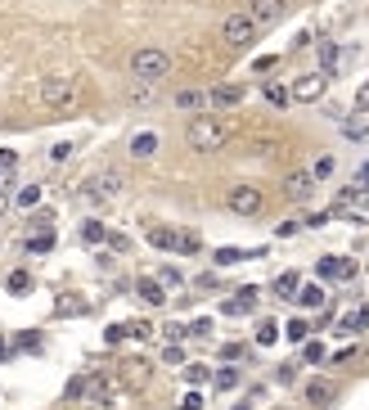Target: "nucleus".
Returning a JSON list of instances; mask_svg holds the SVG:
<instances>
[{"mask_svg":"<svg viewBox=\"0 0 369 410\" xmlns=\"http://www.w3.org/2000/svg\"><path fill=\"white\" fill-rule=\"evenodd\" d=\"M185 145L194 149V154H216V149L230 145V127H225L221 118H212V113H194L185 127Z\"/></svg>","mask_w":369,"mask_h":410,"instance_id":"1","label":"nucleus"},{"mask_svg":"<svg viewBox=\"0 0 369 410\" xmlns=\"http://www.w3.org/2000/svg\"><path fill=\"white\" fill-rule=\"evenodd\" d=\"M126 72H131V81L163 86V81H167V72H172V54H167L163 45H140V50L131 54Z\"/></svg>","mask_w":369,"mask_h":410,"instance_id":"2","label":"nucleus"},{"mask_svg":"<svg viewBox=\"0 0 369 410\" xmlns=\"http://www.w3.org/2000/svg\"><path fill=\"white\" fill-rule=\"evenodd\" d=\"M257 32H261V27L248 18V9H239V14H230L221 23V41L230 45V50H248V45L257 41Z\"/></svg>","mask_w":369,"mask_h":410,"instance_id":"3","label":"nucleus"},{"mask_svg":"<svg viewBox=\"0 0 369 410\" xmlns=\"http://www.w3.org/2000/svg\"><path fill=\"white\" fill-rule=\"evenodd\" d=\"M225 203H230L234 216H261V207H266V194H261L257 185H248V180H243V185H234L230 194H225Z\"/></svg>","mask_w":369,"mask_h":410,"instance_id":"4","label":"nucleus"},{"mask_svg":"<svg viewBox=\"0 0 369 410\" xmlns=\"http://www.w3.org/2000/svg\"><path fill=\"white\" fill-rule=\"evenodd\" d=\"M77 100H81V90H77V81H72V77H50L41 86V104H45V109H72Z\"/></svg>","mask_w":369,"mask_h":410,"instance_id":"5","label":"nucleus"},{"mask_svg":"<svg viewBox=\"0 0 369 410\" xmlns=\"http://www.w3.org/2000/svg\"><path fill=\"white\" fill-rule=\"evenodd\" d=\"M117 189H122V176L117 171H104V176H95V180L81 185V198H86V203H108Z\"/></svg>","mask_w":369,"mask_h":410,"instance_id":"6","label":"nucleus"},{"mask_svg":"<svg viewBox=\"0 0 369 410\" xmlns=\"http://www.w3.org/2000/svg\"><path fill=\"white\" fill-rule=\"evenodd\" d=\"M288 14V0H248V18L257 27H275Z\"/></svg>","mask_w":369,"mask_h":410,"instance_id":"7","label":"nucleus"},{"mask_svg":"<svg viewBox=\"0 0 369 410\" xmlns=\"http://www.w3.org/2000/svg\"><path fill=\"white\" fill-rule=\"evenodd\" d=\"M243 100H248V90H243V86H234V81H221V86H212V90H207V104H212V109H239Z\"/></svg>","mask_w":369,"mask_h":410,"instance_id":"8","label":"nucleus"},{"mask_svg":"<svg viewBox=\"0 0 369 410\" xmlns=\"http://www.w3.org/2000/svg\"><path fill=\"white\" fill-rule=\"evenodd\" d=\"M311 194H315V176H311V171H293V176H284V198L306 203Z\"/></svg>","mask_w":369,"mask_h":410,"instance_id":"9","label":"nucleus"},{"mask_svg":"<svg viewBox=\"0 0 369 410\" xmlns=\"http://www.w3.org/2000/svg\"><path fill=\"white\" fill-rule=\"evenodd\" d=\"M325 86H329V77H325V72H306V77H302L297 86H288V90H293V100H302V104H315L320 95H325Z\"/></svg>","mask_w":369,"mask_h":410,"instance_id":"10","label":"nucleus"},{"mask_svg":"<svg viewBox=\"0 0 369 410\" xmlns=\"http://www.w3.org/2000/svg\"><path fill=\"white\" fill-rule=\"evenodd\" d=\"M176 109H181V113H207V109H212V104H207V90H203V86H185V90H176Z\"/></svg>","mask_w":369,"mask_h":410,"instance_id":"11","label":"nucleus"},{"mask_svg":"<svg viewBox=\"0 0 369 410\" xmlns=\"http://www.w3.org/2000/svg\"><path fill=\"white\" fill-rule=\"evenodd\" d=\"M315 275H320V280H352V275H356V262H347V257H320Z\"/></svg>","mask_w":369,"mask_h":410,"instance_id":"12","label":"nucleus"},{"mask_svg":"<svg viewBox=\"0 0 369 410\" xmlns=\"http://www.w3.org/2000/svg\"><path fill=\"white\" fill-rule=\"evenodd\" d=\"M302 397H306V402L315 406V410H325V406H334L338 388L329 384V379H311V384H306V393H302Z\"/></svg>","mask_w":369,"mask_h":410,"instance_id":"13","label":"nucleus"},{"mask_svg":"<svg viewBox=\"0 0 369 410\" xmlns=\"http://www.w3.org/2000/svg\"><path fill=\"white\" fill-rule=\"evenodd\" d=\"M252 307H257V289H252V284H248V289H239V293H234V298H225V316H248V311Z\"/></svg>","mask_w":369,"mask_h":410,"instance_id":"14","label":"nucleus"},{"mask_svg":"<svg viewBox=\"0 0 369 410\" xmlns=\"http://www.w3.org/2000/svg\"><path fill=\"white\" fill-rule=\"evenodd\" d=\"M243 257H266V248H234V244H225V248L212 253V262L216 266H234V262H243Z\"/></svg>","mask_w":369,"mask_h":410,"instance_id":"15","label":"nucleus"},{"mask_svg":"<svg viewBox=\"0 0 369 410\" xmlns=\"http://www.w3.org/2000/svg\"><path fill=\"white\" fill-rule=\"evenodd\" d=\"M343 136L347 140H365L369 136V109H352L343 118Z\"/></svg>","mask_w":369,"mask_h":410,"instance_id":"16","label":"nucleus"},{"mask_svg":"<svg viewBox=\"0 0 369 410\" xmlns=\"http://www.w3.org/2000/svg\"><path fill=\"white\" fill-rule=\"evenodd\" d=\"M158 131H140V136H131V158H154L158 154Z\"/></svg>","mask_w":369,"mask_h":410,"instance_id":"17","label":"nucleus"},{"mask_svg":"<svg viewBox=\"0 0 369 410\" xmlns=\"http://www.w3.org/2000/svg\"><path fill=\"white\" fill-rule=\"evenodd\" d=\"M136 289H140V298H145L149 307H163V302H167V289H163V280H158V275H145Z\"/></svg>","mask_w":369,"mask_h":410,"instance_id":"18","label":"nucleus"},{"mask_svg":"<svg viewBox=\"0 0 369 410\" xmlns=\"http://www.w3.org/2000/svg\"><path fill=\"white\" fill-rule=\"evenodd\" d=\"M338 63H343V50H338L334 41H320V72H325V77H334Z\"/></svg>","mask_w":369,"mask_h":410,"instance_id":"19","label":"nucleus"},{"mask_svg":"<svg viewBox=\"0 0 369 410\" xmlns=\"http://www.w3.org/2000/svg\"><path fill=\"white\" fill-rule=\"evenodd\" d=\"M149 244H154L158 253H176V230L172 226H149Z\"/></svg>","mask_w":369,"mask_h":410,"instance_id":"20","label":"nucleus"},{"mask_svg":"<svg viewBox=\"0 0 369 410\" xmlns=\"http://www.w3.org/2000/svg\"><path fill=\"white\" fill-rule=\"evenodd\" d=\"M261 95H266V104H270V109H288V104H293V90H288V86H279V81H266V90H261Z\"/></svg>","mask_w":369,"mask_h":410,"instance_id":"21","label":"nucleus"},{"mask_svg":"<svg viewBox=\"0 0 369 410\" xmlns=\"http://www.w3.org/2000/svg\"><path fill=\"white\" fill-rule=\"evenodd\" d=\"M154 100H158V86H145V81H136V86H131V95H126L131 109H149Z\"/></svg>","mask_w":369,"mask_h":410,"instance_id":"22","label":"nucleus"},{"mask_svg":"<svg viewBox=\"0 0 369 410\" xmlns=\"http://www.w3.org/2000/svg\"><path fill=\"white\" fill-rule=\"evenodd\" d=\"M176 253L181 257H198L203 253V239H198L194 230H176Z\"/></svg>","mask_w":369,"mask_h":410,"instance_id":"23","label":"nucleus"},{"mask_svg":"<svg viewBox=\"0 0 369 410\" xmlns=\"http://www.w3.org/2000/svg\"><path fill=\"white\" fill-rule=\"evenodd\" d=\"M212 388H216V393H230V388H239V370H234V365H221V370L212 374Z\"/></svg>","mask_w":369,"mask_h":410,"instance_id":"24","label":"nucleus"},{"mask_svg":"<svg viewBox=\"0 0 369 410\" xmlns=\"http://www.w3.org/2000/svg\"><path fill=\"white\" fill-rule=\"evenodd\" d=\"M343 333H361V329H369V307H356L352 316H343V325H338Z\"/></svg>","mask_w":369,"mask_h":410,"instance_id":"25","label":"nucleus"},{"mask_svg":"<svg viewBox=\"0 0 369 410\" xmlns=\"http://www.w3.org/2000/svg\"><path fill=\"white\" fill-rule=\"evenodd\" d=\"M104 239H108V226L104 221H95V216L81 221V244H104Z\"/></svg>","mask_w":369,"mask_h":410,"instance_id":"26","label":"nucleus"},{"mask_svg":"<svg viewBox=\"0 0 369 410\" xmlns=\"http://www.w3.org/2000/svg\"><path fill=\"white\" fill-rule=\"evenodd\" d=\"M5 289L14 293V298H27V293H32V275H27V271H14V275L5 280Z\"/></svg>","mask_w":369,"mask_h":410,"instance_id":"27","label":"nucleus"},{"mask_svg":"<svg viewBox=\"0 0 369 410\" xmlns=\"http://www.w3.org/2000/svg\"><path fill=\"white\" fill-rule=\"evenodd\" d=\"M297 302H302L306 311L325 307V289H320V284H306V289H297Z\"/></svg>","mask_w":369,"mask_h":410,"instance_id":"28","label":"nucleus"},{"mask_svg":"<svg viewBox=\"0 0 369 410\" xmlns=\"http://www.w3.org/2000/svg\"><path fill=\"white\" fill-rule=\"evenodd\" d=\"M297 284H302L297 271H284L279 280H275V293H279V298H297Z\"/></svg>","mask_w":369,"mask_h":410,"instance_id":"29","label":"nucleus"},{"mask_svg":"<svg viewBox=\"0 0 369 410\" xmlns=\"http://www.w3.org/2000/svg\"><path fill=\"white\" fill-rule=\"evenodd\" d=\"M257 342H261V347H275V342H279V325H275V320H261V325H257Z\"/></svg>","mask_w":369,"mask_h":410,"instance_id":"30","label":"nucleus"},{"mask_svg":"<svg viewBox=\"0 0 369 410\" xmlns=\"http://www.w3.org/2000/svg\"><path fill=\"white\" fill-rule=\"evenodd\" d=\"M27 253H50V248H54V235L50 230H45V235H27Z\"/></svg>","mask_w":369,"mask_h":410,"instance_id":"31","label":"nucleus"},{"mask_svg":"<svg viewBox=\"0 0 369 410\" xmlns=\"http://www.w3.org/2000/svg\"><path fill=\"white\" fill-rule=\"evenodd\" d=\"M334 154H325V158H315V167H311V176H315V180H325V176H334Z\"/></svg>","mask_w":369,"mask_h":410,"instance_id":"32","label":"nucleus"},{"mask_svg":"<svg viewBox=\"0 0 369 410\" xmlns=\"http://www.w3.org/2000/svg\"><path fill=\"white\" fill-rule=\"evenodd\" d=\"M68 402H81V397H86V374H77V379H68Z\"/></svg>","mask_w":369,"mask_h":410,"instance_id":"33","label":"nucleus"},{"mask_svg":"<svg viewBox=\"0 0 369 410\" xmlns=\"http://www.w3.org/2000/svg\"><path fill=\"white\" fill-rule=\"evenodd\" d=\"M189 338H207V333H212V320H207V316H198V320H189Z\"/></svg>","mask_w":369,"mask_h":410,"instance_id":"34","label":"nucleus"},{"mask_svg":"<svg viewBox=\"0 0 369 410\" xmlns=\"http://www.w3.org/2000/svg\"><path fill=\"white\" fill-rule=\"evenodd\" d=\"M284 333H288L293 342H306V333H311V325H306V320H288V329H284Z\"/></svg>","mask_w":369,"mask_h":410,"instance_id":"35","label":"nucleus"},{"mask_svg":"<svg viewBox=\"0 0 369 410\" xmlns=\"http://www.w3.org/2000/svg\"><path fill=\"white\" fill-rule=\"evenodd\" d=\"M50 221H54V212H32V235H45Z\"/></svg>","mask_w":369,"mask_h":410,"instance_id":"36","label":"nucleus"},{"mask_svg":"<svg viewBox=\"0 0 369 410\" xmlns=\"http://www.w3.org/2000/svg\"><path fill=\"white\" fill-rule=\"evenodd\" d=\"M302 356H306L311 365H320V361L329 356V352H325V342H306V352H302Z\"/></svg>","mask_w":369,"mask_h":410,"instance_id":"37","label":"nucleus"},{"mask_svg":"<svg viewBox=\"0 0 369 410\" xmlns=\"http://www.w3.org/2000/svg\"><path fill=\"white\" fill-rule=\"evenodd\" d=\"M126 379H131V384H145V379H149V365H145V361H136V365H126Z\"/></svg>","mask_w":369,"mask_h":410,"instance_id":"38","label":"nucleus"},{"mask_svg":"<svg viewBox=\"0 0 369 410\" xmlns=\"http://www.w3.org/2000/svg\"><path fill=\"white\" fill-rule=\"evenodd\" d=\"M104 244H108L113 253H131V239H126V235H113V230H108V239H104Z\"/></svg>","mask_w":369,"mask_h":410,"instance_id":"39","label":"nucleus"},{"mask_svg":"<svg viewBox=\"0 0 369 410\" xmlns=\"http://www.w3.org/2000/svg\"><path fill=\"white\" fill-rule=\"evenodd\" d=\"M36 198H41V189H36V185H27L23 194H18V203H23V207H36Z\"/></svg>","mask_w":369,"mask_h":410,"instance_id":"40","label":"nucleus"},{"mask_svg":"<svg viewBox=\"0 0 369 410\" xmlns=\"http://www.w3.org/2000/svg\"><path fill=\"white\" fill-rule=\"evenodd\" d=\"M126 333H131V325H113L108 333H104V342H122V338H126Z\"/></svg>","mask_w":369,"mask_h":410,"instance_id":"41","label":"nucleus"},{"mask_svg":"<svg viewBox=\"0 0 369 410\" xmlns=\"http://www.w3.org/2000/svg\"><path fill=\"white\" fill-rule=\"evenodd\" d=\"M158 280H163V284H176V289H181V271H176V266H163V275H158Z\"/></svg>","mask_w":369,"mask_h":410,"instance_id":"42","label":"nucleus"},{"mask_svg":"<svg viewBox=\"0 0 369 410\" xmlns=\"http://www.w3.org/2000/svg\"><path fill=\"white\" fill-rule=\"evenodd\" d=\"M163 361H167V365H181V361H185V352H181V347H176V342H172V347L163 352Z\"/></svg>","mask_w":369,"mask_h":410,"instance_id":"43","label":"nucleus"},{"mask_svg":"<svg viewBox=\"0 0 369 410\" xmlns=\"http://www.w3.org/2000/svg\"><path fill=\"white\" fill-rule=\"evenodd\" d=\"M185 379H189V384H203V379H207V365H189Z\"/></svg>","mask_w":369,"mask_h":410,"instance_id":"44","label":"nucleus"},{"mask_svg":"<svg viewBox=\"0 0 369 410\" xmlns=\"http://www.w3.org/2000/svg\"><path fill=\"white\" fill-rule=\"evenodd\" d=\"M9 167H18V154L14 149H0V171H9Z\"/></svg>","mask_w":369,"mask_h":410,"instance_id":"45","label":"nucleus"},{"mask_svg":"<svg viewBox=\"0 0 369 410\" xmlns=\"http://www.w3.org/2000/svg\"><path fill=\"white\" fill-rule=\"evenodd\" d=\"M72 154V145H50V163H63Z\"/></svg>","mask_w":369,"mask_h":410,"instance_id":"46","label":"nucleus"},{"mask_svg":"<svg viewBox=\"0 0 369 410\" xmlns=\"http://www.w3.org/2000/svg\"><path fill=\"white\" fill-rule=\"evenodd\" d=\"M18 347H27V352H36V347H41V333H23V338H18Z\"/></svg>","mask_w":369,"mask_h":410,"instance_id":"47","label":"nucleus"},{"mask_svg":"<svg viewBox=\"0 0 369 410\" xmlns=\"http://www.w3.org/2000/svg\"><path fill=\"white\" fill-rule=\"evenodd\" d=\"M275 63H279V59H275V54H261V59H257V63H252V68H257V72H270V68H275Z\"/></svg>","mask_w":369,"mask_h":410,"instance_id":"48","label":"nucleus"},{"mask_svg":"<svg viewBox=\"0 0 369 410\" xmlns=\"http://www.w3.org/2000/svg\"><path fill=\"white\" fill-rule=\"evenodd\" d=\"M221 356H225V361H239V356H243V342H230V347H221Z\"/></svg>","mask_w":369,"mask_h":410,"instance_id":"49","label":"nucleus"},{"mask_svg":"<svg viewBox=\"0 0 369 410\" xmlns=\"http://www.w3.org/2000/svg\"><path fill=\"white\" fill-rule=\"evenodd\" d=\"M181 410H203V393H189V397H185V406H181Z\"/></svg>","mask_w":369,"mask_h":410,"instance_id":"50","label":"nucleus"},{"mask_svg":"<svg viewBox=\"0 0 369 410\" xmlns=\"http://www.w3.org/2000/svg\"><path fill=\"white\" fill-rule=\"evenodd\" d=\"M356 109H369V81L361 86V95H356Z\"/></svg>","mask_w":369,"mask_h":410,"instance_id":"51","label":"nucleus"},{"mask_svg":"<svg viewBox=\"0 0 369 410\" xmlns=\"http://www.w3.org/2000/svg\"><path fill=\"white\" fill-rule=\"evenodd\" d=\"M0 361H5V338H0Z\"/></svg>","mask_w":369,"mask_h":410,"instance_id":"52","label":"nucleus"},{"mask_svg":"<svg viewBox=\"0 0 369 410\" xmlns=\"http://www.w3.org/2000/svg\"><path fill=\"white\" fill-rule=\"evenodd\" d=\"M234 410H248V406H234Z\"/></svg>","mask_w":369,"mask_h":410,"instance_id":"53","label":"nucleus"}]
</instances>
